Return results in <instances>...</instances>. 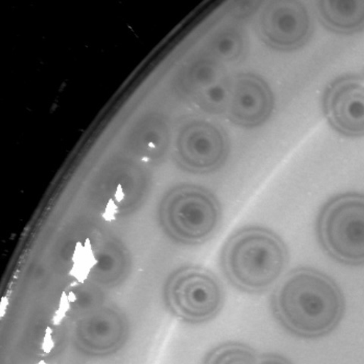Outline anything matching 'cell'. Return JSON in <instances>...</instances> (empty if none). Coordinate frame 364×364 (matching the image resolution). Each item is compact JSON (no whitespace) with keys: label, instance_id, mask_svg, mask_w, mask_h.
I'll return each instance as SVG.
<instances>
[{"label":"cell","instance_id":"obj_1","mask_svg":"<svg viewBox=\"0 0 364 364\" xmlns=\"http://www.w3.org/2000/svg\"><path fill=\"white\" fill-rule=\"evenodd\" d=\"M273 315L295 336L318 338L331 333L343 320L346 300L338 284L311 268L290 272L271 298Z\"/></svg>","mask_w":364,"mask_h":364},{"label":"cell","instance_id":"obj_2","mask_svg":"<svg viewBox=\"0 0 364 364\" xmlns=\"http://www.w3.org/2000/svg\"><path fill=\"white\" fill-rule=\"evenodd\" d=\"M282 239L265 228H244L233 234L221 253V267L233 287L250 294L268 291L289 263Z\"/></svg>","mask_w":364,"mask_h":364},{"label":"cell","instance_id":"obj_3","mask_svg":"<svg viewBox=\"0 0 364 364\" xmlns=\"http://www.w3.org/2000/svg\"><path fill=\"white\" fill-rule=\"evenodd\" d=\"M222 218L220 201L208 189L183 184L169 190L159 208L164 232L174 242L198 245L218 231Z\"/></svg>","mask_w":364,"mask_h":364},{"label":"cell","instance_id":"obj_4","mask_svg":"<svg viewBox=\"0 0 364 364\" xmlns=\"http://www.w3.org/2000/svg\"><path fill=\"white\" fill-rule=\"evenodd\" d=\"M316 230L330 257L347 266L364 265V195L348 192L329 199L318 214Z\"/></svg>","mask_w":364,"mask_h":364},{"label":"cell","instance_id":"obj_5","mask_svg":"<svg viewBox=\"0 0 364 364\" xmlns=\"http://www.w3.org/2000/svg\"><path fill=\"white\" fill-rule=\"evenodd\" d=\"M167 309L181 321L200 324L212 321L223 306L225 293L219 279L198 266L182 267L170 275L164 288Z\"/></svg>","mask_w":364,"mask_h":364},{"label":"cell","instance_id":"obj_6","mask_svg":"<svg viewBox=\"0 0 364 364\" xmlns=\"http://www.w3.org/2000/svg\"><path fill=\"white\" fill-rule=\"evenodd\" d=\"M230 151L226 132L218 124L203 119L187 122L181 127L175 144L179 167L193 174H208L225 164Z\"/></svg>","mask_w":364,"mask_h":364},{"label":"cell","instance_id":"obj_7","mask_svg":"<svg viewBox=\"0 0 364 364\" xmlns=\"http://www.w3.org/2000/svg\"><path fill=\"white\" fill-rule=\"evenodd\" d=\"M233 79L225 65L202 54L186 65L178 80L180 94L190 104L210 115H222L229 107Z\"/></svg>","mask_w":364,"mask_h":364},{"label":"cell","instance_id":"obj_8","mask_svg":"<svg viewBox=\"0 0 364 364\" xmlns=\"http://www.w3.org/2000/svg\"><path fill=\"white\" fill-rule=\"evenodd\" d=\"M259 36L268 47L283 52L298 50L309 41L313 21L309 9L296 0H273L260 11Z\"/></svg>","mask_w":364,"mask_h":364},{"label":"cell","instance_id":"obj_9","mask_svg":"<svg viewBox=\"0 0 364 364\" xmlns=\"http://www.w3.org/2000/svg\"><path fill=\"white\" fill-rule=\"evenodd\" d=\"M324 116L330 127L349 138L364 136V80L357 75L338 77L324 90Z\"/></svg>","mask_w":364,"mask_h":364},{"label":"cell","instance_id":"obj_10","mask_svg":"<svg viewBox=\"0 0 364 364\" xmlns=\"http://www.w3.org/2000/svg\"><path fill=\"white\" fill-rule=\"evenodd\" d=\"M274 109V96L263 77L254 73H241L233 79L232 91L228 107L230 120L245 129L264 124Z\"/></svg>","mask_w":364,"mask_h":364},{"label":"cell","instance_id":"obj_11","mask_svg":"<svg viewBox=\"0 0 364 364\" xmlns=\"http://www.w3.org/2000/svg\"><path fill=\"white\" fill-rule=\"evenodd\" d=\"M127 335L123 316L116 309L105 306L78 318L75 327L77 345L90 354L102 355L119 348Z\"/></svg>","mask_w":364,"mask_h":364},{"label":"cell","instance_id":"obj_12","mask_svg":"<svg viewBox=\"0 0 364 364\" xmlns=\"http://www.w3.org/2000/svg\"><path fill=\"white\" fill-rule=\"evenodd\" d=\"M318 19L328 30L351 34L364 29V0H320Z\"/></svg>","mask_w":364,"mask_h":364},{"label":"cell","instance_id":"obj_13","mask_svg":"<svg viewBox=\"0 0 364 364\" xmlns=\"http://www.w3.org/2000/svg\"><path fill=\"white\" fill-rule=\"evenodd\" d=\"M247 48L245 31L237 26H228L215 32L203 54L224 65L236 63L245 59Z\"/></svg>","mask_w":364,"mask_h":364},{"label":"cell","instance_id":"obj_14","mask_svg":"<svg viewBox=\"0 0 364 364\" xmlns=\"http://www.w3.org/2000/svg\"><path fill=\"white\" fill-rule=\"evenodd\" d=\"M136 139V151L144 161H162L168 150L170 136L166 121L158 115L144 120Z\"/></svg>","mask_w":364,"mask_h":364},{"label":"cell","instance_id":"obj_15","mask_svg":"<svg viewBox=\"0 0 364 364\" xmlns=\"http://www.w3.org/2000/svg\"><path fill=\"white\" fill-rule=\"evenodd\" d=\"M255 349L240 343H227L211 350L203 364H258Z\"/></svg>","mask_w":364,"mask_h":364},{"label":"cell","instance_id":"obj_16","mask_svg":"<svg viewBox=\"0 0 364 364\" xmlns=\"http://www.w3.org/2000/svg\"><path fill=\"white\" fill-rule=\"evenodd\" d=\"M258 364H293L287 358L276 354H266L259 358Z\"/></svg>","mask_w":364,"mask_h":364}]
</instances>
